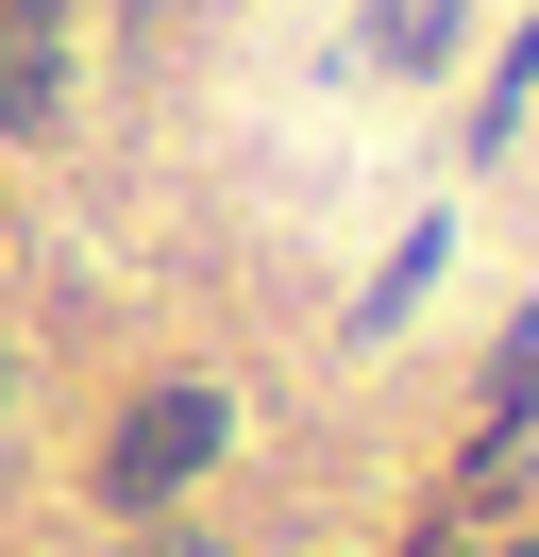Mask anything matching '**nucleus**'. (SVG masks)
I'll use <instances>...</instances> for the list:
<instances>
[{
  "label": "nucleus",
  "instance_id": "4",
  "mask_svg": "<svg viewBox=\"0 0 539 557\" xmlns=\"http://www.w3.org/2000/svg\"><path fill=\"white\" fill-rule=\"evenodd\" d=\"M489 406H505V422H523V406H539V305H523V321H505V355H489Z\"/></svg>",
  "mask_w": 539,
  "mask_h": 557
},
{
  "label": "nucleus",
  "instance_id": "2",
  "mask_svg": "<svg viewBox=\"0 0 539 557\" xmlns=\"http://www.w3.org/2000/svg\"><path fill=\"white\" fill-rule=\"evenodd\" d=\"M371 69H455V0H371Z\"/></svg>",
  "mask_w": 539,
  "mask_h": 557
},
{
  "label": "nucleus",
  "instance_id": "3",
  "mask_svg": "<svg viewBox=\"0 0 539 557\" xmlns=\"http://www.w3.org/2000/svg\"><path fill=\"white\" fill-rule=\"evenodd\" d=\"M523 102H539V35H505V69H489V102H472V152H505V136H523Z\"/></svg>",
  "mask_w": 539,
  "mask_h": 557
},
{
  "label": "nucleus",
  "instance_id": "1",
  "mask_svg": "<svg viewBox=\"0 0 539 557\" xmlns=\"http://www.w3.org/2000/svg\"><path fill=\"white\" fill-rule=\"evenodd\" d=\"M220 440H236V406H220L202 372H168V388H135V406H118V440H101V490H118V507H168V490H186Z\"/></svg>",
  "mask_w": 539,
  "mask_h": 557
},
{
  "label": "nucleus",
  "instance_id": "5",
  "mask_svg": "<svg viewBox=\"0 0 539 557\" xmlns=\"http://www.w3.org/2000/svg\"><path fill=\"white\" fill-rule=\"evenodd\" d=\"M523 557H539V541H523Z\"/></svg>",
  "mask_w": 539,
  "mask_h": 557
}]
</instances>
